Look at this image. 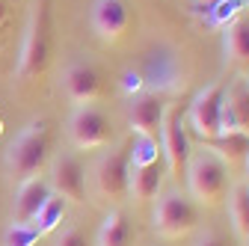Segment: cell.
<instances>
[{
	"label": "cell",
	"mask_w": 249,
	"mask_h": 246,
	"mask_svg": "<svg viewBox=\"0 0 249 246\" xmlns=\"http://www.w3.org/2000/svg\"><path fill=\"white\" fill-rule=\"evenodd\" d=\"M53 51V27H51V0H33V12L27 21V33L18 59V80L36 83L51 63Z\"/></svg>",
	"instance_id": "obj_1"
},
{
	"label": "cell",
	"mask_w": 249,
	"mask_h": 246,
	"mask_svg": "<svg viewBox=\"0 0 249 246\" xmlns=\"http://www.w3.org/2000/svg\"><path fill=\"white\" fill-rule=\"evenodd\" d=\"M187 190L190 199L202 208H220L229 196V169L213 151H193L187 160Z\"/></svg>",
	"instance_id": "obj_2"
},
{
	"label": "cell",
	"mask_w": 249,
	"mask_h": 246,
	"mask_svg": "<svg viewBox=\"0 0 249 246\" xmlns=\"http://www.w3.org/2000/svg\"><path fill=\"white\" fill-rule=\"evenodd\" d=\"M51 142H53V134H51L48 119L30 122V125L18 134V140L9 145V155H6L9 175L15 181H27V178L39 175L42 166L51 158Z\"/></svg>",
	"instance_id": "obj_3"
},
{
	"label": "cell",
	"mask_w": 249,
	"mask_h": 246,
	"mask_svg": "<svg viewBox=\"0 0 249 246\" xmlns=\"http://www.w3.org/2000/svg\"><path fill=\"white\" fill-rule=\"evenodd\" d=\"M128 184H131V155L128 148L107 151L92 166V190L101 205H110L113 211L128 199Z\"/></svg>",
	"instance_id": "obj_4"
},
{
	"label": "cell",
	"mask_w": 249,
	"mask_h": 246,
	"mask_svg": "<svg viewBox=\"0 0 249 246\" xmlns=\"http://www.w3.org/2000/svg\"><path fill=\"white\" fill-rule=\"evenodd\" d=\"M199 226V211L190 196H184L178 190H169L158 199L154 208V231L163 240H184L190 237Z\"/></svg>",
	"instance_id": "obj_5"
},
{
	"label": "cell",
	"mask_w": 249,
	"mask_h": 246,
	"mask_svg": "<svg viewBox=\"0 0 249 246\" xmlns=\"http://www.w3.org/2000/svg\"><path fill=\"white\" fill-rule=\"evenodd\" d=\"M69 140L80 151H95L113 142V125L98 107H92V104L74 107L69 119Z\"/></svg>",
	"instance_id": "obj_6"
},
{
	"label": "cell",
	"mask_w": 249,
	"mask_h": 246,
	"mask_svg": "<svg viewBox=\"0 0 249 246\" xmlns=\"http://www.w3.org/2000/svg\"><path fill=\"white\" fill-rule=\"evenodd\" d=\"M223 101H226V86L223 83H213L205 92H199L196 101L187 110V125L190 131L202 140L211 142L220 137V113H223Z\"/></svg>",
	"instance_id": "obj_7"
},
{
	"label": "cell",
	"mask_w": 249,
	"mask_h": 246,
	"mask_svg": "<svg viewBox=\"0 0 249 246\" xmlns=\"http://www.w3.org/2000/svg\"><path fill=\"white\" fill-rule=\"evenodd\" d=\"M160 148H163V158H166V166H169V175L175 181L184 178L187 172V160H190V137L184 131V122H181V110L175 104L166 107V116H163V128H160Z\"/></svg>",
	"instance_id": "obj_8"
},
{
	"label": "cell",
	"mask_w": 249,
	"mask_h": 246,
	"mask_svg": "<svg viewBox=\"0 0 249 246\" xmlns=\"http://www.w3.org/2000/svg\"><path fill=\"white\" fill-rule=\"evenodd\" d=\"M51 190L66 202H86V166L74 151H62L51 163Z\"/></svg>",
	"instance_id": "obj_9"
},
{
	"label": "cell",
	"mask_w": 249,
	"mask_h": 246,
	"mask_svg": "<svg viewBox=\"0 0 249 246\" xmlns=\"http://www.w3.org/2000/svg\"><path fill=\"white\" fill-rule=\"evenodd\" d=\"M66 95L77 104V107H86V104H95L104 92V83H101V74L95 66L89 63H71L66 69Z\"/></svg>",
	"instance_id": "obj_10"
},
{
	"label": "cell",
	"mask_w": 249,
	"mask_h": 246,
	"mask_svg": "<svg viewBox=\"0 0 249 246\" xmlns=\"http://www.w3.org/2000/svg\"><path fill=\"white\" fill-rule=\"evenodd\" d=\"M92 27L104 42H119L131 27V12L124 6V0H95Z\"/></svg>",
	"instance_id": "obj_11"
},
{
	"label": "cell",
	"mask_w": 249,
	"mask_h": 246,
	"mask_svg": "<svg viewBox=\"0 0 249 246\" xmlns=\"http://www.w3.org/2000/svg\"><path fill=\"white\" fill-rule=\"evenodd\" d=\"M51 181L42 175H33L27 181H18L15 190V202H12V223H33L39 208L45 205V199L51 196Z\"/></svg>",
	"instance_id": "obj_12"
},
{
	"label": "cell",
	"mask_w": 249,
	"mask_h": 246,
	"mask_svg": "<svg viewBox=\"0 0 249 246\" xmlns=\"http://www.w3.org/2000/svg\"><path fill=\"white\" fill-rule=\"evenodd\" d=\"M163 116H166V104L158 95H140L131 101V110H128L131 131L142 137H160Z\"/></svg>",
	"instance_id": "obj_13"
},
{
	"label": "cell",
	"mask_w": 249,
	"mask_h": 246,
	"mask_svg": "<svg viewBox=\"0 0 249 246\" xmlns=\"http://www.w3.org/2000/svg\"><path fill=\"white\" fill-rule=\"evenodd\" d=\"M205 145H208V151H213L226 163V169H246V160H249V137L246 134H240V131L223 134Z\"/></svg>",
	"instance_id": "obj_14"
},
{
	"label": "cell",
	"mask_w": 249,
	"mask_h": 246,
	"mask_svg": "<svg viewBox=\"0 0 249 246\" xmlns=\"http://www.w3.org/2000/svg\"><path fill=\"white\" fill-rule=\"evenodd\" d=\"M163 184V163H148V166H131V184L128 196H134L140 205L158 199Z\"/></svg>",
	"instance_id": "obj_15"
},
{
	"label": "cell",
	"mask_w": 249,
	"mask_h": 246,
	"mask_svg": "<svg viewBox=\"0 0 249 246\" xmlns=\"http://www.w3.org/2000/svg\"><path fill=\"white\" fill-rule=\"evenodd\" d=\"M98 246H134V226L124 211L116 208L104 217L98 231Z\"/></svg>",
	"instance_id": "obj_16"
},
{
	"label": "cell",
	"mask_w": 249,
	"mask_h": 246,
	"mask_svg": "<svg viewBox=\"0 0 249 246\" xmlns=\"http://www.w3.org/2000/svg\"><path fill=\"white\" fill-rule=\"evenodd\" d=\"M229 220L240 240L249 237V184H234L229 187Z\"/></svg>",
	"instance_id": "obj_17"
},
{
	"label": "cell",
	"mask_w": 249,
	"mask_h": 246,
	"mask_svg": "<svg viewBox=\"0 0 249 246\" xmlns=\"http://www.w3.org/2000/svg\"><path fill=\"white\" fill-rule=\"evenodd\" d=\"M226 104L237 122V131L249 137V80L240 77L231 86H226Z\"/></svg>",
	"instance_id": "obj_18"
},
{
	"label": "cell",
	"mask_w": 249,
	"mask_h": 246,
	"mask_svg": "<svg viewBox=\"0 0 249 246\" xmlns=\"http://www.w3.org/2000/svg\"><path fill=\"white\" fill-rule=\"evenodd\" d=\"M226 53L231 63L249 66V18H237L226 30Z\"/></svg>",
	"instance_id": "obj_19"
},
{
	"label": "cell",
	"mask_w": 249,
	"mask_h": 246,
	"mask_svg": "<svg viewBox=\"0 0 249 246\" xmlns=\"http://www.w3.org/2000/svg\"><path fill=\"white\" fill-rule=\"evenodd\" d=\"M66 211H69V202L62 199V196H56V193H51V196L45 199V205L39 208L33 226H36V228L42 231V237H45V234H51V231H56V228L62 226V220H66Z\"/></svg>",
	"instance_id": "obj_20"
},
{
	"label": "cell",
	"mask_w": 249,
	"mask_h": 246,
	"mask_svg": "<svg viewBox=\"0 0 249 246\" xmlns=\"http://www.w3.org/2000/svg\"><path fill=\"white\" fill-rule=\"evenodd\" d=\"M128 155H131V166H148V163H160L163 158V148H160V140L158 137H142L137 134L131 148H128Z\"/></svg>",
	"instance_id": "obj_21"
},
{
	"label": "cell",
	"mask_w": 249,
	"mask_h": 246,
	"mask_svg": "<svg viewBox=\"0 0 249 246\" xmlns=\"http://www.w3.org/2000/svg\"><path fill=\"white\" fill-rule=\"evenodd\" d=\"M42 240V231L33 223H12L3 234V246H36Z\"/></svg>",
	"instance_id": "obj_22"
},
{
	"label": "cell",
	"mask_w": 249,
	"mask_h": 246,
	"mask_svg": "<svg viewBox=\"0 0 249 246\" xmlns=\"http://www.w3.org/2000/svg\"><path fill=\"white\" fill-rule=\"evenodd\" d=\"M53 246H89V240H86L83 228H77V226H66V228L59 231V237H56Z\"/></svg>",
	"instance_id": "obj_23"
},
{
	"label": "cell",
	"mask_w": 249,
	"mask_h": 246,
	"mask_svg": "<svg viewBox=\"0 0 249 246\" xmlns=\"http://www.w3.org/2000/svg\"><path fill=\"white\" fill-rule=\"evenodd\" d=\"M196 246H229V240L220 231H205V234H199Z\"/></svg>",
	"instance_id": "obj_24"
},
{
	"label": "cell",
	"mask_w": 249,
	"mask_h": 246,
	"mask_svg": "<svg viewBox=\"0 0 249 246\" xmlns=\"http://www.w3.org/2000/svg\"><path fill=\"white\" fill-rule=\"evenodd\" d=\"M0 134H3V119H0Z\"/></svg>",
	"instance_id": "obj_25"
},
{
	"label": "cell",
	"mask_w": 249,
	"mask_h": 246,
	"mask_svg": "<svg viewBox=\"0 0 249 246\" xmlns=\"http://www.w3.org/2000/svg\"><path fill=\"white\" fill-rule=\"evenodd\" d=\"M246 172H249V160H246Z\"/></svg>",
	"instance_id": "obj_26"
},
{
	"label": "cell",
	"mask_w": 249,
	"mask_h": 246,
	"mask_svg": "<svg viewBox=\"0 0 249 246\" xmlns=\"http://www.w3.org/2000/svg\"><path fill=\"white\" fill-rule=\"evenodd\" d=\"M243 243H246V246H249V237H246V240H243Z\"/></svg>",
	"instance_id": "obj_27"
},
{
	"label": "cell",
	"mask_w": 249,
	"mask_h": 246,
	"mask_svg": "<svg viewBox=\"0 0 249 246\" xmlns=\"http://www.w3.org/2000/svg\"><path fill=\"white\" fill-rule=\"evenodd\" d=\"M246 80H249V77H246Z\"/></svg>",
	"instance_id": "obj_28"
}]
</instances>
